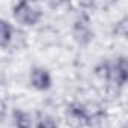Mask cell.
<instances>
[{
	"label": "cell",
	"instance_id": "277c9868",
	"mask_svg": "<svg viewBox=\"0 0 128 128\" xmlns=\"http://www.w3.org/2000/svg\"><path fill=\"white\" fill-rule=\"evenodd\" d=\"M72 36L80 45H88L94 39V30L88 14H80L72 24Z\"/></svg>",
	"mask_w": 128,
	"mask_h": 128
},
{
	"label": "cell",
	"instance_id": "ba28073f",
	"mask_svg": "<svg viewBox=\"0 0 128 128\" xmlns=\"http://www.w3.org/2000/svg\"><path fill=\"white\" fill-rule=\"evenodd\" d=\"M36 128H59V126H57V122L51 116H42L39 119Z\"/></svg>",
	"mask_w": 128,
	"mask_h": 128
},
{
	"label": "cell",
	"instance_id": "8992f818",
	"mask_svg": "<svg viewBox=\"0 0 128 128\" xmlns=\"http://www.w3.org/2000/svg\"><path fill=\"white\" fill-rule=\"evenodd\" d=\"M12 120H14L15 128H32V125H33L32 114L24 110H20V108H15L12 112Z\"/></svg>",
	"mask_w": 128,
	"mask_h": 128
},
{
	"label": "cell",
	"instance_id": "52a82bcc",
	"mask_svg": "<svg viewBox=\"0 0 128 128\" xmlns=\"http://www.w3.org/2000/svg\"><path fill=\"white\" fill-rule=\"evenodd\" d=\"M14 36V27L9 21L0 18V48H6Z\"/></svg>",
	"mask_w": 128,
	"mask_h": 128
},
{
	"label": "cell",
	"instance_id": "6da1fadb",
	"mask_svg": "<svg viewBox=\"0 0 128 128\" xmlns=\"http://www.w3.org/2000/svg\"><path fill=\"white\" fill-rule=\"evenodd\" d=\"M96 76L106 78L110 84L124 88L128 82V60L125 56H119L114 60H102L95 68Z\"/></svg>",
	"mask_w": 128,
	"mask_h": 128
},
{
	"label": "cell",
	"instance_id": "7a4b0ae2",
	"mask_svg": "<svg viewBox=\"0 0 128 128\" xmlns=\"http://www.w3.org/2000/svg\"><path fill=\"white\" fill-rule=\"evenodd\" d=\"M65 116H66V122L72 128L89 126L95 119V114L92 113V110L83 102H71L65 110Z\"/></svg>",
	"mask_w": 128,
	"mask_h": 128
},
{
	"label": "cell",
	"instance_id": "5b68a950",
	"mask_svg": "<svg viewBox=\"0 0 128 128\" xmlns=\"http://www.w3.org/2000/svg\"><path fill=\"white\" fill-rule=\"evenodd\" d=\"M29 80H30V86L35 88L36 90H41V92L48 90L51 88V83H53L50 71L45 68H41V66H35L30 70Z\"/></svg>",
	"mask_w": 128,
	"mask_h": 128
},
{
	"label": "cell",
	"instance_id": "3957f363",
	"mask_svg": "<svg viewBox=\"0 0 128 128\" xmlns=\"http://www.w3.org/2000/svg\"><path fill=\"white\" fill-rule=\"evenodd\" d=\"M12 15L18 24L26 26V27H32V26L38 24V21L42 18V11L35 5H30L27 2H21V3L14 5Z\"/></svg>",
	"mask_w": 128,
	"mask_h": 128
}]
</instances>
